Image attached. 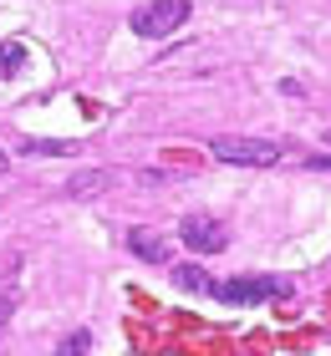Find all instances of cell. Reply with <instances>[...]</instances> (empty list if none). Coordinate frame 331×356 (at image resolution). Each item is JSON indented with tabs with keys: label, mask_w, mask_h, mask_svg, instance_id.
<instances>
[{
	"label": "cell",
	"mask_w": 331,
	"mask_h": 356,
	"mask_svg": "<svg viewBox=\"0 0 331 356\" xmlns=\"http://www.w3.org/2000/svg\"><path fill=\"white\" fill-rule=\"evenodd\" d=\"M128 250L138 254V260H148V265L174 260V254H169V239H163V234H153V229H128Z\"/></svg>",
	"instance_id": "5b68a950"
},
{
	"label": "cell",
	"mask_w": 331,
	"mask_h": 356,
	"mask_svg": "<svg viewBox=\"0 0 331 356\" xmlns=\"http://www.w3.org/2000/svg\"><path fill=\"white\" fill-rule=\"evenodd\" d=\"M189 0H153V6H143V10H132V31L148 41H163V36H174L178 26L189 21Z\"/></svg>",
	"instance_id": "3957f363"
},
{
	"label": "cell",
	"mask_w": 331,
	"mask_h": 356,
	"mask_svg": "<svg viewBox=\"0 0 331 356\" xmlns=\"http://www.w3.org/2000/svg\"><path fill=\"white\" fill-rule=\"evenodd\" d=\"M77 148H82V143H56V138H26V143H21L26 158H46V153H52V158H66V153H77Z\"/></svg>",
	"instance_id": "8992f818"
},
{
	"label": "cell",
	"mask_w": 331,
	"mask_h": 356,
	"mask_svg": "<svg viewBox=\"0 0 331 356\" xmlns=\"http://www.w3.org/2000/svg\"><path fill=\"white\" fill-rule=\"evenodd\" d=\"M107 188V173L102 168H87L82 178H72V184H66V193H72V199H87V193H102Z\"/></svg>",
	"instance_id": "ba28073f"
},
{
	"label": "cell",
	"mask_w": 331,
	"mask_h": 356,
	"mask_svg": "<svg viewBox=\"0 0 331 356\" xmlns=\"http://www.w3.org/2000/svg\"><path fill=\"white\" fill-rule=\"evenodd\" d=\"M87 351H92V336L87 331H72V336H61V341H56L52 356H87Z\"/></svg>",
	"instance_id": "9c48e42d"
},
{
	"label": "cell",
	"mask_w": 331,
	"mask_h": 356,
	"mask_svg": "<svg viewBox=\"0 0 331 356\" xmlns=\"http://www.w3.org/2000/svg\"><path fill=\"white\" fill-rule=\"evenodd\" d=\"M209 153L220 163H240V168H275L286 158V148L275 138H214Z\"/></svg>",
	"instance_id": "7a4b0ae2"
},
{
	"label": "cell",
	"mask_w": 331,
	"mask_h": 356,
	"mask_svg": "<svg viewBox=\"0 0 331 356\" xmlns=\"http://www.w3.org/2000/svg\"><path fill=\"white\" fill-rule=\"evenodd\" d=\"M174 285L178 290H194V296H209V290H214V280L199 265H174Z\"/></svg>",
	"instance_id": "52a82bcc"
},
{
	"label": "cell",
	"mask_w": 331,
	"mask_h": 356,
	"mask_svg": "<svg viewBox=\"0 0 331 356\" xmlns=\"http://www.w3.org/2000/svg\"><path fill=\"white\" fill-rule=\"evenodd\" d=\"M209 296L224 305H260V300H291L295 285L286 275H235V280H214Z\"/></svg>",
	"instance_id": "6da1fadb"
},
{
	"label": "cell",
	"mask_w": 331,
	"mask_h": 356,
	"mask_svg": "<svg viewBox=\"0 0 331 356\" xmlns=\"http://www.w3.org/2000/svg\"><path fill=\"white\" fill-rule=\"evenodd\" d=\"M21 67H26V46L6 41V46H0V76H15Z\"/></svg>",
	"instance_id": "30bf717a"
},
{
	"label": "cell",
	"mask_w": 331,
	"mask_h": 356,
	"mask_svg": "<svg viewBox=\"0 0 331 356\" xmlns=\"http://www.w3.org/2000/svg\"><path fill=\"white\" fill-rule=\"evenodd\" d=\"M178 239L194 250V254H220L229 245V229L220 219H204V214H189L184 224H178Z\"/></svg>",
	"instance_id": "277c9868"
},
{
	"label": "cell",
	"mask_w": 331,
	"mask_h": 356,
	"mask_svg": "<svg viewBox=\"0 0 331 356\" xmlns=\"http://www.w3.org/2000/svg\"><path fill=\"white\" fill-rule=\"evenodd\" d=\"M6 163H10V158H6V153H0V173H6Z\"/></svg>",
	"instance_id": "8fae6325"
}]
</instances>
